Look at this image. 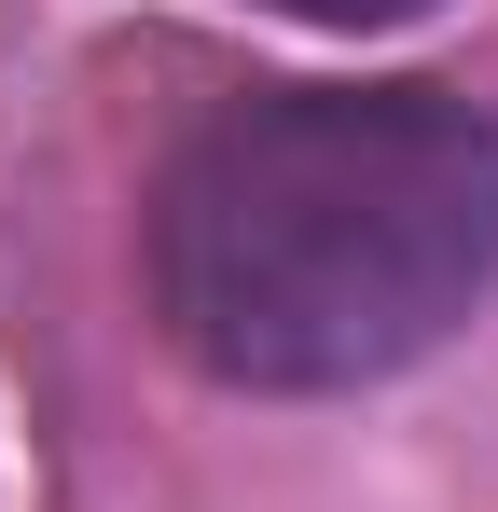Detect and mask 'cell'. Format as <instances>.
Returning <instances> with one entry per match:
<instances>
[{
  "mask_svg": "<svg viewBox=\"0 0 498 512\" xmlns=\"http://www.w3.org/2000/svg\"><path fill=\"white\" fill-rule=\"evenodd\" d=\"M277 14H305V28H388V14H429V0H277Z\"/></svg>",
  "mask_w": 498,
  "mask_h": 512,
  "instance_id": "obj_2",
  "label": "cell"
},
{
  "mask_svg": "<svg viewBox=\"0 0 498 512\" xmlns=\"http://www.w3.org/2000/svg\"><path fill=\"white\" fill-rule=\"evenodd\" d=\"M139 277L208 388H388L498 291V125L443 84H249L153 167Z\"/></svg>",
  "mask_w": 498,
  "mask_h": 512,
  "instance_id": "obj_1",
  "label": "cell"
}]
</instances>
